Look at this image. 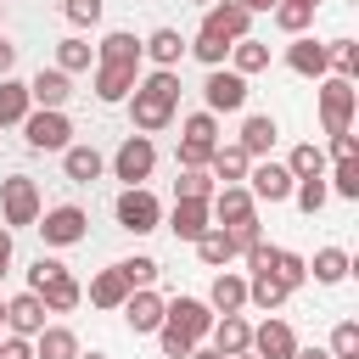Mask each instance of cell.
<instances>
[{
	"instance_id": "27",
	"label": "cell",
	"mask_w": 359,
	"mask_h": 359,
	"mask_svg": "<svg viewBox=\"0 0 359 359\" xmlns=\"http://www.w3.org/2000/svg\"><path fill=\"white\" fill-rule=\"evenodd\" d=\"M224 62H230V73L252 79V73H264V67H269V45L247 34V39H236V45H230V56H224Z\"/></svg>"
},
{
	"instance_id": "44",
	"label": "cell",
	"mask_w": 359,
	"mask_h": 359,
	"mask_svg": "<svg viewBox=\"0 0 359 359\" xmlns=\"http://www.w3.org/2000/svg\"><path fill=\"white\" fill-rule=\"evenodd\" d=\"M275 275H280V280L297 292V286L309 280V258H303V252H286V247H275Z\"/></svg>"
},
{
	"instance_id": "12",
	"label": "cell",
	"mask_w": 359,
	"mask_h": 359,
	"mask_svg": "<svg viewBox=\"0 0 359 359\" xmlns=\"http://www.w3.org/2000/svg\"><path fill=\"white\" fill-rule=\"evenodd\" d=\"M208 213H213V224H219V230H230V224L258 219V202H252V191H247V185H219V191L208 196Z\"/></svg>"
},
{
	"instance_id": "50",
	"label": "cell",
	"mask_w": 359,
	"mask_h": 359,
	"mask_svg": "<svg viewBox=\"0 0 359 359\" xmlns=\"http://www.w3.org/2000/svg\"><path fill=\"white\" fill-rule=\"evenodd\" d=\"M0 359H34V337L6 331V337H0Z\"/></svg>"
},
{
	"instance_id": "43",
	"label": "cell",
	"mask_w": 359,
	"mask_h": 359,
	"mask_svg": "<svg viewBox=\"0 0 359 359\" xmlns=\"http://www.w3.org/2000/svg\"><path fill=\"white\" fill-rule=\"evenodd\" d=\"M157 269H163V264H157L151 252H135V258H123V264H118V275L129 280V292H135V286H151V280H157Z\"/></svg>"
},
{
	"instance_id": "33",
	"label": "cell",
	"mask_w": 359,
	"mask_h": 359,
	"mask_svg": "<svg viewBox=\"0 0 359 359\" xmlns=\"http://www.w3.org/2000/svg\"><path fill=\"white\" fill-rule=\"evenodd\" d=\"M123 297H129V280L118 275V264L90 280V303H95V309H123Z\"/></svg>"
},
{
	"instance_id": "2",
	"label": "cell",
	"mask_w": 359,
	"mask_h": 359,
	"mask_svg": "<svg viewBox=\"0 0 359 359\" xmlns=\"http://www.w3.org/2000/svg\"><path fill=\"white\" fill-rule=\"evenodd\" d=\"M208 331H213V309H208L202 297H174V303H163L157 342H163L168 359H185L196 342H208Z\"/></svg>"
},
{
	"instance_id": "55",
	"label": "cell",
	"mask_w": 359,
	"mask_h": 359,
	"mask_svg": "<svg viewBox=\"0 0 359 359\" xmlns=\"http://www.w3.org/2000/svg\"><path fill=\"white\" fill-rule=\"evenodd\" d=\"M292 359H331V348H297Z\"/></svg>"
},
{
	"instance_id": "11",
	"label": "cell",
	"mask_w": 359,
	"mask_h": 359,
	"mask_svg": "<svg viewBox=\"0 0 359 359\" xmlns=\"http://www.w3.org/2000/svg\"><path fill=\"white\" fill-rule=\"evenodd\" d=\"M202 101H208V112H241V107H247V79L230 73V67H208Z\"/></svg>"
},
{
	"instance_id": "14",
	"label": "cell",
	"mask_w": 359,
	"mask_h": 359,
	"mask_svg": "<svg viewBox=\"0 0 359 359\" xmlns=\"http://www.w3.org/2000/svg\"><path fill=\"white\" fill-rule=\"evenodd\" d=\"M286 67L303 73V79H325V73H331V45H320L314 34H292V45H286Z\"/></svg>"
},
{
	"instance_id": "36",
	"label": "cell",
	"mask_w": 359,
	"mask_h": 359,
	"mask_svg": "<svg viewBox=\"0 0 359 359\" xmlns=\"http://www.w3.org/2000/svg\"><path fill=\"white\" fill-rule=\"evenodd\" d=\"M314 11H320V6H309V0H275V11H269V17H275V28H280V34H309Z\"/></svg>"
},
{
	"instance_id": "38",
	"label": "cell",
	"mask_w": 359,
	"mask_h": 359,
	"mask_svg": "<svg viewBox=\"0 0 359 359\" xmlns=\"http://www.w3.org/2000/svg\"><path fill=\"white\" fill-rule=\"evenodd\" d=\"M331 196H342V202H359V157H337V168H331V185H325Z\"/></svg>"
},
{
	"instance_id": "8",
	"label": "cell",
	"mask_w": 359,
	"mask_h": 359,
	"mask_svg": "<svg viewBox=\"0 0 359 359\" xmlns=\"http://www.w3.org/2000/svg\"><path fill=\"white\" fill-rule=\"evenodd\" d=\"M151 168H157V146H151V135H129V140L112 151V174H118L123 185H146Z\"/></svg>"
},
{
	"instance_id": "22",
	"label": "cell",
	"mask_w": 359,
	"mask_h": 359,
	"mask_svg": "<svg viewBox=\"0 0 359 359\" xmlns=\"http://www.w3.org/2000/svg\"><path fill=\"white\" fill-rule=\"evenodd\" d=\"M208 309H213V314H241V309H247V280H241L236 269H219V275H213V292H208Z\"/></svg>"
},
{
	"instance_id": "48",
	"label": "cell",
	"mask_w": 359,
	"mask_h": 359,
	"mask_svg": "<svg viewBox=\"0 0 359 359\" xmlns=\"http://www.w3.org/2000/svg\"><path fill=\"white\" fill-rule=\"evenodd\" d=\"M56 275H67V264L39 252V258H34V269H28V292H39V286H45V280H56Z\"/></svg>"
},
{
	"instance_id": "15",
	"label": "cell",
	"mask_w": 359,
	"mask_h": 359,
	"mask_svg": "<svg viewBox=\"0 0 359 359\" xmlns=\"http://www.w3.org/2000/svg\"><path fill=\"white\" fill-rule=\"evenodd\" d=\"M247 348H252L258 359H292V353H297V331L269 314L264 325H252V342H247Z\"/></svg>"
},
{
	"instance_id": "40",
	"label": "cell",
	"mask_w": 359,
	"mask_h": 359,
	"mask_svg": "<svg viewBox=\"0 0 359 359\" xmlns=\"http://www.w3.org/2000/svg\"><path fill=\"white\" fill-rule=\"evenodd\" d=\"M180 140H208V146H219V112H191L185 123H180Z\"/></svg>"
},
{
	"instance_id": "59",
	"label": "cell",
	"mask_w": 359,
	"mask_h": 359,
	"mask_svg": "<svg viewBox=\"0 0 359 359\" xmlns=\"http://www.w3.org/2000/svg\"><path fill=\"white\" fill-rule=\"evenodd\" d=\"M0 325H6V303H0Z\"/></svg>"
},
{
	"instance_id": "49",
	"label": "cell",
	"mask_w": 359,
	"mask_h": 359,
	"mask_svg": "<svg viewBox=\"0 0 359 359\" xmlns=\"http://www.w3.org/2000/svg\"><path fill=\"white\" fill-rule=\"evenodd\" d=\"M208 157H213L208 140H180V168H208Z\"/></svg>"
},
{
	"instance_id": "10",
	"label": "cell",
	"mask_w": 359,
	"mask_h": 359,
	"mask_svg": "<svg viewBox=\"0 0 359 359\" xmlns=\"http://www.w3.org/2000/svg\"><path fill=\"white\" fill-rule=\"evenodd\" d=\"M135 79H140V67H135V62H95V73H90V90H95V101L118 107V101H129Z\"/></svg>"
},
{
	"instance_id": "20",
	"label": "cell",
	"mask_w": 359,
	"mask_h": 359,
	"mask_svg": "<svg viewBox=\"0 0 359 359\" xmlns=\"http://www.w3.org/2000/svg\"><path fill=\"white\" fill-rule=\"evenodd\" d=\"M275 140H280V123H275L269 112H247V118H241V140H236V146H241L247 157H269Z\"/></svg>"
},
{
	"instance_id": "29",
	"label": "cell",
	"mask_w": 359,
	"mask_h": 359,
	"mask_svg": "<svg viewBox=\"0 0 359 359\" xmlns=\"http://www.w3.org/2000/svg\"><path fill=\"white\" fill-rule=\"evenodd\" d=\"M39 303H45L50 314H67V309H79V303H84V286H79L73 275H56V280H45V286H39Z\"/></svg>"
},
{
	"instance_id": "32",
	"label": "cell",
	"mask_w": 359,
	"mask_h": 359,
	"mask_svg": "<svg viewBox=\"0 0 359 359\" xmlns=\"http://www.w3.org/2000/svg\"><path fill=\"white\" fill-rule=\"evenodd\" d=\"M348 269H353V258H348L342 247H320V252H314V264H309V275H314L320 286H337V280H348Z\"/></svg>"
},
{
	"instance_id": "60",
	"label": "cell",
	"mask_w": 359,
	"mask_h": 359,
	"mask_svg": "<svg viewBox=\"0 0 359 359\" xmlns=\"http://www.w3.org/2000/svg\"><path fill=\"white\" fill-rule=\"evenodd\" d=\"M196 6H213V0H196Z\"/></svg>"
},
{
	"instance_id": "3",
	"label": "cell",
	"mask_w": 359,
	"mask_h": 359,
	"mask_svg": "<svg viewBox=\"0 0 359 359\" xmlns=\"http://www.w3.org/2000/svg\"><path fill=\"white\" fill-rule=\"evenodd\" d=\"M17 129H22V140H28L34 151H62V146H73V123H67L62 107H28V118H22Z\"/></svg>"
},
{
	"instance_id": "34",
	"label": "cell",
	"mask_w": 359,
	"mask_h": 359,
	"mask_svg": "<svg viewBox=\"0 0 359 359\" xmlns=\"http://www.w3.org/2000/svg\"><path fill=\"white\" fill-rule=\"evenodd\" d=\"M95 62H135V67H140L146 56H140V39H135V34L112 28V34H107V39L95 45Z\"/></svg>"
},
{
	"instance_id": "19",
	"label": "cell",
	"mask_w": 359,
	"mask_h": 359,
	"mask_svg": "<svg viewBox=\"0 0 359 359\" xmlns=\"http://www.w3.org/2000/svg\"><path fill=\"white\" fill-rule=\"evenodd\" d=\"M140 56H146L151 67H180V62H185V39H180V28H151V34L140 39Z\"/></svg>"
},
{
	"instance_id": "41",
	"label": "cell",
	"mask_w": 359,
	"mask_h": 359,
	"mask_svg": "<svg viewBox=\"0 0 359 359\" xmlns=\"http://www.w3.org/2000/svg\"><path fill=\"white\" fill-rule=\"evenodd\" d=\"M213 191H219V180H213L208 168H180V180H174V196H202V202H208Z\"/></svg>"
},
{
	"instance_id": "54",
	"label": "cell",
	"mask_w": 359,
	"mask_h": 359,
	"mask_svg": "<svg viewBox=\"0 0 359 359\" xmlns=\"http://www.w3.org/2000/svg\"><path fill=\"white\" fill-rule=\"evenodd\" d=\"M185 359H224V353H219V348H213V342H196V348H191V353H185Z\"/></svg>"
},
{
	"instance_id": "58",
	"label": "cell",
	"mask_w": 359,
	"mask_h": 359,
	"mask_svg": "<svg viewBox=\"0 0 359 359\" xmlns=\"http://www.w3.org/2000/svg\"><path fill=\"white\" fill-rule=\"evenodd\" d=\"M230 359H258V353H252V348H247V353H230Z\"/></svg>"
},
{
	"instance_id": "9",
	"label": "cell",
	"mask_w": 359,
	"mask_h": 359,
	"mask_svg": "<svg viewBox=\"0 0 359 359\" xmlns=\"http://www.w3.org/2000/svg\"><path fill=\"white\" fill-rule=\"evenodd\" d=\"M241 185L252 191V202H269V208H275V202H286V196H292V185H297V180H292V168H286V163L252 157V168H247V180H241Z\"/></svg>"
},
{
	"instance_id": "35",
	"label": "cell",
	"mask_w": 359,
	"mask_h": 359,
	"mask_svg": "<svg viewBox=\"0 0 359 359\" xmlns=\"http://www.w3.org/2000/svg\"><path fill=\"white\" fill-rule=\"evenodd\" d=\"M286 168H292V180H320V174L331 168V157H325V151H320L314 140H303V146H292Z\"/></svg>"
},
{
	"instance_id": "5",
	"label": "cell",
	"mask_w": 359,
	"mask_h": 359,
	"mask_svg": "<svg viewBox=\"0 0 359 359\" xmlns=\"http://www.w3.org/2000/svg\"><path fill=\"white\" fill-rule=\"evenodd\" d=\"M353 107H359V90H353V79H337V73H325V79H320V123H325V135H342V129H353Z\"/></svg>"
},
{
	"instance_id": "42",
	"label": "cell",
	"mask_w": 359,
	"mask_h": 359,
	"mask_svg": "<svg viewBox=\"0 0 359 359\" xmlns=\"http://www.w3.org/2000/svg\"><path fill=\"white\" fill-rule=\"evenodd\" d=\"M292 202H297V208L314 219V213L331 202V191H325V174H320V180H297V185H292Z\"/></svg>"
},
{
	"instance_id": "28",
	"label": "cell",
	"mask_w": 359,
	"mask_h": 359,
	"mask_svg": "<svg viewBox=\"0 0 359 359\" xmlns=\"http://www.w3.org/2000/svg\"><path fill=\"white\" fill-rule=\"evenodd\" d=\"M196 258H202L208 269H224V264L236 258V241H230V230H219V224H208V230L196 236Z\"/></svg>"
},
{
	"instance_id": "37",
	"label": "cell",
	"mask_w": 359,
	"mask_h": 359,
	"mask_svg": "<svg viewBox=\"0 0 359 359\" xmlns=\"http://www.w3.org/2000/svg\"><path fill=\"white\" fill-rule=\"evenodd\" d=\"M185 50H191L202 67H224V56H230V45H224L219 34H208V28H196V39H185Z\"/></svg>"
},
{
	"instance_id": "23",
	"label": "cell",
	"mask_w": 359,
	"mask_h": 359,
	"mask_svg": "<svg viewBox=\"0 0 359 359\" xmlns=\"http://www.w3.org/2000/svg\"><path fill=\"white\" fill-rule=\"evenodd\" d=\"M208 342L230 359V353H247V342H252V325L241 320V314H213V331H208Z\"/></svg>"
},
{
	"instance_id": "61",
	"label": "cell",
	"mask_w": 359,
	"mask_h": 359,
	"mask_svg": "<svg viewBox=\"0 0 359 359\" xmlns=\"http://www.w3.org/2000/svg\"><path fill=\"white\" fill-rule=\"evenodd\" d=\"M309 6H320V0H309Z\"/></svg>"
},
{
	"instance_id": "31",
	"label": "cell",
	"mask_w": 359,
	"mask_h": 359,
	"mask_svg": "<svg viewBox=\"0 0 359 359\" xmlns=\"http://www.w3.org/2000/svg\"><path fill=\"white\" fill-rule=\"evenodd\" d=\"M28 84L22 79H0V129H17L22 118H28Z\"/></svg>"
},
{
	"instance_id": "46",
	"label": "cell",
	"mask_w": 359,
	"mask_h": 359,
	"mask_svg": "<svg viewBox=\"0 0 359 359\" xmlns=\"http://www.w3.org/2000/svg\"><path fill=\"white\" fill-rule=\"evenodd\" d=\"M331 67H337V79H353L359 73V45L353 39H337L331 45Z\"/></svg>"
},
{
	"instance_id": "51",
	"label": "cell",
	"mask_w": 359,
	"mask_h": 359,
	"mask_svg": "<svg viewBox=\"0 0 359 359\" xmlns=\"http://www.w3.org/2000/svg\"><path fill=\"white\" fill-rule=\"evenodd\" d=\"M331 157H359V140H353V129L331 135Z\"/></svg>"
},
{
	"instance_id": "45",
	"label": "cell",
	"mask_w": 359,
	"mask_h": 359,
	"mask_svg": "<svg viewBox=\"0 0 359 359\" xmlns=\"http://www.w3.org/2000/svg\"><path fill=\"white\" fill-rule=\"evenodd\" d=\"M331 359H359V320H337V331H331Z\"/></svg>"
},
{
	"instance_id": "53",
	"label": "cell",
	"mask_w": 359,
	"mask_h": 359,
	"mask_svg": "<svg viewBox=\"0 0 359 359\" xmlns=\"http://www.w3.org/2000/svg\"><path fill=\"white\" fill-rule=\"evenodd\" d=\"M11 67H17V45L0 34V79H11Z\"/></svg>"
},
{
	"instance_id": "21",
	"label": "cell",
	"mask_w": 359,
	"mask_h": 359,
	"mask_svg": "<svg viewBox=\"0 0 359 359\" xmlns=\"http://www.w3.org/2000/svg\"><path fill=\"white\" fill-rule=\"evenodd\" d=\"M123 320H129V331H157L163 325V297L151 286H135L123 297Z\"/></svg>"
},
{
	"instance_id": "7",
	"label": "cell",
	"mask_w": 359,
	"mask_h": 359,
	"mask_svg": "<svg viewBox=\"0 0 359 359\" xmlns=\"http://www.w3.org/2000/svg\"><path fill=\"white\" fill-rule=\"evenodd\" d=\"M34 230L45 236V247H79V241L90 236V213H84L79 202H62V208L39 213V219H34Z\"/></svg>"
},
{
	"instance_id": "26",
	"label": "cell",
	"mask_w": 359,
	"mask_h": 359,
	"mask_svg": "<svg viewBox=\"0 0 359 359\" xmlns=\"http://www.w3.org/2000/svg\"><path fill=\"white\" fill-rule=\"evenodd\" d=\"M286 297H292V286H286L275 269H252V280H247V303H258V309H269V314H275Z\"/></svg>"
},
{
	"instance_id": "30",
	"label": "cell",
	"mask_w": 359,
	"mask_h": 359,
	"mask_svg": "<svg viewBox=\"0 0 359 359\" xmlns=\"http://www.w3.org/2000/svg\"><path fill=\"white\" fill-rule=\"evenodd\" d=\"M34 359H79V337L67 325H45L34 337Z\"/></svg>"
},
{
	"instance_id": "17",
	"label": "cell",
	"mask_w": 359,
	"mask_h": 359,
	"mask_svg": "<svg viewBox=\"0 0 359 359\" xmlns=\"http://www.w3.org/2000/svg\"><path fill=\"white\" fill-rule=\"evenodd\" d=\"M208 224H213V213H208L202 196H174V208H168V230H174L180 241H196Z\"/></svg>"
},
{
	"instance_id": "52",
	"label": "cell",
	"mask_w": 359,
	"mask_h": 359,
	"mask_svg": "<svg viewBox=\"0 0 359 359\" xmlns=\"http://www.w3.org/2000/svg\"><path fill=\"white\" fill-rule=\"evenodd\" d=\"M11 258H17V247H11V230L0 224V280L11 275Z\"/></svg>"
},
{
	"instance_id": "47",
	"label": "cell",
	"mask_w": 359,
	"mask_h": 359,
	"mask_svg": "<svg viewBox=\"0 0 359 359\" xmlns=\"http://www.w3.org/2000/svg\"><path fill=\"white\" fill-rule=\"evenodd\" d=\"M62 11H67L73 28H95L101 22V0H62Z\"/></svg>"
},
{
	"instance_id": "25",
	"label": "cell",
	"mask_w": 359,
	"mask_h": 359,
	"mask_svg": "<svg viewBox=\"0 0 359 359\" xmlns=\"http://www.w3.org/2000/svg\"><path fill=\"white\" fill-rule=\"evenodd\" d=\"M247 168H252V157H247L241 146H213V157H208V174H213L219 185H241Z\"/></svg>"
},
{
	"instance_id": "39",
	"label": "cell",
	"mask_w": 359,
	"mask_h": 359,
	"mask_svg": "<svg viewBox=\"0 0 359 359\" xmlns=\"http://www.w3.org/2000/svg\"><path fill=\"white\" fill-rule=\"evenodd\" d=\"M56 67H62V73H84V67H95V45H84V39H62V45H56Z\"/></svg>"
},
{
	"instance_id": "13",
	"label": "cell",
	"mask_w": 359,
	"mask_h": 359,
	"mask_svg": "<svg viewBox=\"0 0 359 359\" xmlns=\"http://www.w3.org/2000/svg\"><path fill=\"white\" fill-rule=\"evenodd\" d=\"M202 28H208V34H219L224 45H236V39H247V34H252V11H247V6H236V0H213V6H208V17H202Z\"/></svg>"
},
{
	"instance_id": "4",
	"label": "cell",
	"mask_w": 359,
	"mask_h": 359,
	"mask_svg": "<svg viewBox=\"0 0 359 359\" xmlns=\"http://www.w3.org/2000/svg\"><path fill=\"white\" fill-rule=\"evenodd\" d=\"M39 213H45V202H39V185L28 174L0 180V219H6V230H28Z\"/></svg>"
},
{
	"instance_id": "16",
	"label": "cell",
	"mask_w": 359,
	"mask_h": 359,
	"mask_svg": "<svg viewBox=\"0 0 359 359\" xmlns=\"http://www.w3.org/2000/svg\"><path fill=\"white\" fill-rule=\"evenodd\" d=\"M45 303H39V292H17V297H6V331H17V337H39L45 331Z\"/></svg>"
},
{
	"instance_id": "56",
	"label": "cell",
	"mask_w": 359,
	"mask_h": 359,
	"mask_svg": "<svg viewBox=\"0 0 359 359\" xmlns=\"http://www.w3.org/2000/svg\"><path fill=\"white\" fill-rule=\"evenodd\" d=\"M236 6H247L252 17H258V11H275V0H236Z\"/></svg>"
},
{
	"instance_id": "18",
	"label": "cell",
	"mask_w": 359,
	"mask_h": 359,
	"mask_svg": "<svg viewBox=\"0 0 359 359\" xmlns=\"http://www.w3.org/2000/svg\"><path fill=\"white\" fill-rule=\"evenodd\" d=\"M67 95H73V73H62V67H39L28 79V101L34 107H67Z\"/></svg>"
},
{
	"instance_id": "57",
	"label": "cell",
	"mask_w": 359,
	"mask_h": 359,
	"mask_svg": "<svg viewBox=\"0 0 359 359\" xmlns=\"http://www.w3.org/2000/svg\"><path fill=\"white\" fill-rule=\"evenodd\" d=\"M79 359H107V353H84V348H79Z\"/></svg>"
},
{
	"instance_id": "6",
	"label": "cell",
	"mask_w": 359,
	"mask_h": 359,
	"mask_svg": "<svg viewBox=\"0 0 359 359\" xmlns=\"http://www.w3.org/2000/svg\"><path fill=\"white\" fill-rule=\"evenodd\" d=\"M112 213H118V224L135 230V236H151V230L163 224V202H157L146 185H123L118 202H112Z\"/></svg>"
},
{
	"instance_id": "1",
	"label": "cell",
	"mask_w": 359,
	"mask_h": 359,
	"mask_svg": "<svg viewBox=\"0 0 359 359\" xmlns=\"http://www.w3.org/2000/svg\"><path fill=\"white\" fill-rule=\"evenodd\" d=\"M174 107H180V67H151L135 79V90H129L135 135H163L174 123Z\"/></svg>"
},
{
	"instance_id": "24",
	"label": "cell",
	"mask_w": 359,
	"mask_h": 359,
	"mask_svg": "<svg viewBox=\"0 0 359 359\" xmlns=\"http://www.w3.org/2000/svg\"><path fill=\"white\" fill-rule=\"evenodd\" d=\"M101 168H107V157H101L95 146H62V174H67V180L90 185V180H101Z\"/></svg>"
}]
</instances>
